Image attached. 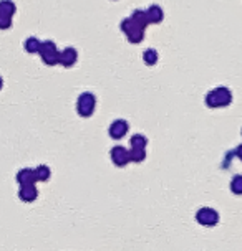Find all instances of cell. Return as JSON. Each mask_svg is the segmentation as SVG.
<instances>
[{
    "instance_id": "cell-1",
    "label": "cell",
    "mask_w": 242,
    "mask_h": 251,
    "mask_svg": "<svg viewBox=\"0 0 242 251\" xmlns=\"http://www.w3.org/2000/svg\"><path fill=\"white\" fill-rule=\"evenodd\" d=\"M231 102H232V93L226 86H217L206 94V104L212 107V109H216V107H226Z\"/></svg>"
},
{
    "instance_id": "cell-2",
    "label": "cell",
    "mask_w": 242,
    "mask_h": 251,
    "mask_svg": "<svg viewBox=\"0 0 242 251\" xmlns=\"http://www.w3.org/2000/svg\"><path fill=\"white\" fill-rule=\"evenodd\" d=\"M38 53H40V56H42L45 65L53 66V65H58V63H60V51H58L55 42H52V40H45V42H42Z\"/></svg>"
},
{
    "instance_id": "cell-3",
    "label": "cell",
    "mask_w": 242,
    "mask_h": 251,
    "mask_svg": "<svg viewBox=\"0 0 242 251\" xmlns=\"http://www.w3.org/2000/svg\"><path fill=\"white\" fill-rule=\"evenodd\" d=\"M96 107V96L93 93H82L78 96L77 101V111L82 118H90L93 113H95Z\"/></svg>"
},
{
    "instance_id": "cell-4",
    "label": "cell",
    "mask_w": 242,
    "mask_h": 251,
    "mask_svg": "<svg viewBox=\"0 0 242 251\" xmlns=\"http://www.w3.org/2000/svg\"><path fill=\"white\" fill-rule=\"evenodd\" d=\"M196 222L203 226H216L219 223V213L214 208L203 207L196 212Z\"/></svg>"
},
{
    "instance_id": "cell-5",
    "label": "cell",
    "mask_w": 242,
    "mask_h": 251,
    "mask_svg": "<svg viewBox=\"0 0 242 251\" xmlns=\"http://www.w3.org/2000/svg\"><path fill=\"white\" fill-rule=\"evenodd\" d=\"M110 155H111V160L116 167H124V165L129 164V154H128V149H124L123 146H115L113 149L110 151Z\"/></svg>"
},
{
    "instance_id": "cell-6",
    "label": "cell",
    "mask_w": 242,
    "mask_h": 251,
    "mask_svg": "<svg viewBox=\"0 0 242 251\" xmlns=\"http://www.w3.org/2000/svg\"><path fill=\"white\" fill-rule=\"evenodd\" d=\"M129 124L124 119H115L113 123L110 124L108 127V134L111 136V139H121L128 134Z\"/></svg>"
},
{
    "instance_id": "cell-7",
    "label": "cell",
    "mask_w": 242,
    "mask_h": 251,
    "mask_svg": "<svg viewBox=\"0 0 242 251\" xmlns=\"http://www.w3.org/2000/svg\"><path fill=\"white\" fill-rule=\"evenodd\" d=\"M37 197H38V190H37V187H35V183H25V185H20L19 199L22 201L30 203V201L37 200Z\"/></svg>"
},
{
    "instance_id": "cell-8",
    "label": "cell",
    "mask_w": 242,
    "mask_h": 251,
    "mask_svg": "<svg viewBox=\"0 0 242 251\" xmlns=\"http://www.w3.org/2000/svg\"><path fill=\"white\" fill-rule=\"evenodd\" d=\"M77 60H78V51L75 48L68 47L60 51V65L65 66V68H71L77 63Z\"/></svg>"
},
{
    "instance_id": "cell-9",
    "label": "cell",
    "mask_w": 242,
    "mask_h": 251,
    "mask_svg": "<svg viewBox=\"0 0 242 251\" xmlns=\"http://www.w3.org/2000/svg\"><path fill=\"white\" fill-rule=\"evenodd\" d=\"M146 17L150 24H161V20L164 19V12L159 5H151L146 10Z\"/></svg>"
},
{
    "instance_id": "cell-10",
    "label": "cell",
    "mask_w": 242,
    "mask_h": 251,
    "mask_svg": "<svg viewBox=\"0 0 242 251\" xmlns=\"http://www.w3.org/2000/svg\"><path fill=\"white\" fill-rule=\"evenodd\" d=\"M17 182L20 185H25V183H35L37 182V177H35V170L33 169H22L17 174Z\"/></svg>"
},
{
    "instance_id": "cell-11",
    "label": "cell",
    "mask_w": 242,
    "mask_h": 251,
    "mask_svg": "<svg viewBox=\"0 0 242 251\" xmlns=\"http://www.w3.org/2000/svg\"><path fill=\"white\" fill-rule=\"evenodd\" d=\"M131 20H133L134 25L140 26V28H143V30H146V26L150 25L148 17H146V10H134L133 15H131Z\"/></svg>"
},
{
    "instance_id": "cell-12",
    "label": "cell",
    "mask_w": 242,
    "mask_h": 251,
    "mask_svg": "<svg viewBox=\"0 0 242 251\" xmlns=\"http://www.w3.org/2000/svg\"><path fill=\"white\" fill-rule=\"evenodd\" d=\"M126 37H128V42L129 43H141L143 40H145V30L140 28V26H136L134 25V28L129 31V33H126Z\"/></svg>"
},
{
    "instance_id": "cell-13",
    "label": "cell",
    "mask_w": 242,
    "mask_h": 251,
    "mask_svg": "<svg viewBox=\"0 0 242 251\" xmlns=\"http://www.w3.org/2000/svg\"><path fill=\"white\" fill-rule=\"evenodd\" d=\"M129 146H131V149H146L148 146V139L146 136H143V134H134L129 139Z\"/></svg>"
},
{
    "instance_id": "cell-14",
    "label": "cell",
    "mask_w": 242,
    "mask_h": 251,
    "mask_svg": "<svg viewBox=\"0 0 242 251\" xmlns=\"http://www.w3.org/2000/svg\"><path fill=\"white\" fill-rule=\"evenodd\" d=\"M35 170V177H37V182H47L48 178H50L52 172L50 169H48V165H38Z\"/></svg>"
},
{
    "instance_id": "cell-15",
    "label": "cell",
    "mask_w": 242,
    "mask_h": 251,
    "mask_svg": "<svg viewBox=\"0 0 242 251\" xmlns=\"http://www.w3.org/2000/svg\"><path fill=\"white\" fill-rule=\"evenodd\" d=\"M40 45H42V42H40L38 38H35V37H29V38L25 40L24 47H25V51H27V53H38V50H40Z\"/></svg>"
},
{
    "instance_id": "cell-16",
    "label": "cell",
    "mask_w": 242,
    "mask_h": 251,
    "mask_svg": "<svg viewBox=\"0 0 242 251\" xmlns=\"http://www.w3.org/2000/svg\"><path fill=\"white\" fill-rule=\"evenodd\" d=\"M17 12V7L12 0H0V13L8 17H13V13Z\"/></svg>"
},
{
    "instance_id": "cell-17",
    "label": "cell",
    "mask_w": 242,
    "mask_h": 251,
    "mask_svg": "<svg viewBox=\"0 0 242 251\" xmlns=\"http://www.w3.org/2000/svg\"><path fill=\"white\" fill-rule=\"evenodd\" d=\"M143 60H145L148 66H154L156 63H158V51H156L154 48H148V50H145V53H143Z\"/></svg>"
},
{
    "instance_id": "cell-18",
    "label": "cell",
    "mask_w": 242,
    "mask_h": 251,
    "mask_svg": "<svg viewBox=\"0 0 242 251\" xmlns=\"http://www.w3.org/2000/svg\"><path fill=\"white\" fill-rule=\"evenodd\" d=\"M129 162H136L140 164L146 159V149H129Z\"/></svg>"
},
{
    "instance_id": "cell-19",
    "label": "cell",
    "mask_w": 242,
    "mask_h": 251,
    "mask_svg": "<svg viewBox=\"0 0 242 251\" xmlns=\"http://www.w3.org/2000/svg\"><path fill=\"white\" fill-rule=\"evenodd\" d=\"M231 192L234 195H242V176H234L231 180Z\"/></svg>"
},
{
    "instance_id": "cell-20",
    "label": "cell",
    "mask_w": 242,
    "mask_h": 251,
    "mask_svg": "<svg viewBox=\"0 0 242 251\" xmlns=\"http://www.w3.org/2000/svg\"><path fill=\"white\" fill-rule=\"evenodd\" d=\"M121 31H123L124 35L129 33L133 28H134V24H133V20H131V17H128V19H123V22H121Z\"/></svg>"
},
{
    "instance_id": "cell-21",
    "label": "cell",
    "mask_w": 242,
    "mask_h": 251,
    "mask_svg": "<svg viewBox=\"0 0 242 251\" xmlns=\"http://www.w3.org/2000/svg\"><path fill=\"white\" fill-rule=\"evenodd\" d=\"M10 26H12V17L0 13V30H7V28H10Z\"/></svg>"
},
{
    "instance_id": "cell-22",
    "label": "cell",
    "mask_w": 242,
    "mask_h": 251,
    "mask_svg": "<svg viewBox=\"0 0 242 251\" xmlns=\"http://www.w3.org/2000/svg\"><path fill=\"white\" fill-rule=\"evenodd\" d=\"M234 154H236L237 159H239L241 162H242V144H239V146L236 147V149H234Z\"/></svg>"
},
{
    "instance_id": "cell-23",
    "label": "cell",
    "mask_w": 242,
    "mask_h": 251,
    "mask_svg": "<svg viewBox=\"0 0 242 251\" xmlns=\"http://www.w3.org/2000/svg\"><path fill=\"white\" fill-rule=\"evenodd\" d=\"M2 86H3V79L0 78V89H2Z\"/></svg>"
}]
</instances>
